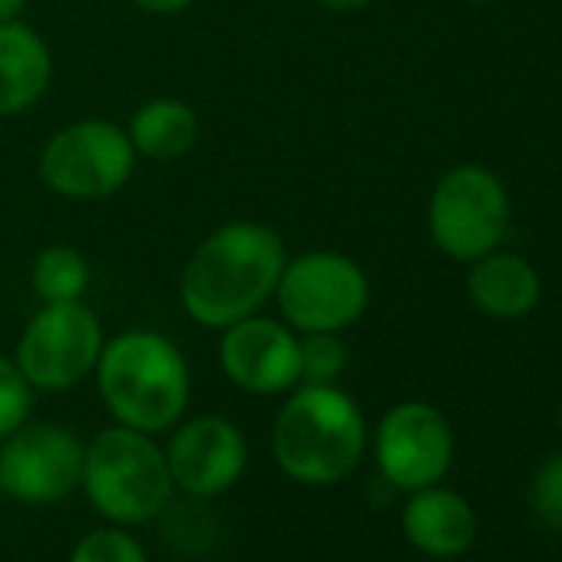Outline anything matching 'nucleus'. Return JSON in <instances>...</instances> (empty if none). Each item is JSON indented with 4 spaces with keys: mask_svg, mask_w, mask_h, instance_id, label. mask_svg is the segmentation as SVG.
Segmentation results:
<instances>
[{
    "mask_svg": "<svg viewBox=\"0 0 562 562\" xmlns=\"http://www.w3.org/2000/svg\"><path fill=\"white\" fill-rule=\"evenodd\" d=\"M529 503L546 526L562 529V457H552L536 470L529 486Z\"/></svg>",
    "mask_w": 562,
    "mask_h": 562,
    "instance_id": "21",
    "label": "nucleus"
},
{
    "mask_svg": "<svg viewBox=\"0 0 562 562\" xmlns=\"http://www.w3.org/2000/svg\"><path fill=\"white\" fill-rule=\"evenodd\" d=\"M378 473L401 493L434 486L453 463V427L440 407L427 401L394 404L368 440Z\"/></svg>",
    "mask_w": 562,
    "mask_h": 562,
    "instance_id": "10",
    "label": "nucleus"
},
{
    "mask_svg": "<svg viewBox=\"0 0 562 562\" xmlns=\"http://www.w3.org/2000/svg\"><path fill=\"white\" fill-rule=\"evenodd\" d=\"M271 302L278 318L299 335H345L371 308V278L351 255L315 248L289 255Z\"/></svg>",
    "mask_w": 562,
    "mask_h": 562,
    "instance_id": "5",
    "label": "nucleus"
},
{
    "mask_svg": "<svg viewBox=\"0 0 562 562\" xmlns=\"http://www.w3.org/2000/svg\"><path fill=\"white\" fill-rule=\"evenodd\" d=\"M136 159L126 126L110 120H77L50 133L41 149L37 172L54 195L97 202L126 189L136 172Z\"/></svg>",
    "mask_w": 562,
    "mask_h": 562,
    "instance_id": "7",
    "label": "nucleus"
},
{
    "mask_svg": "<svg viewBox=\"0 0 562 562\" xmlns=\"http://www.w3.org/2000/svg\"><path fill=\"white\" fill-rule=\"evenodd\" d=\"M222 374L245 394L281 397L299 387V341L302 335L281 318L248 315L218 331Z\"/></svg>",
    "mask_w": 562,
    "mask_h": 562,
    "instance_id": "12",
    "label": "nucleus"
},
{
    "mask_svg": "<svg viewBox=\"0 0 562 562\" xmlns=\"http://www.w3.org/2000/svg\"><path fill=\"white\" fill-rule=\"evenodd\" d=\"M559 434H562V404H559Z\"/></svg>",
    "mask_w": 562,
    "mask_h": 562,
    "instance_id": "26",
    "label": "nucleus"
},
{
    "mask_svg": "<svg viewBox=\"0 0 562 562\" xmlns=\"http://www.w3.org/2000/svg\"><path fill=\"white\" fill-rule=\"evenodd\" d=\"M130 4H136L143 14H153V18H176L189 11L195 0H130Z\"/></svg>",
    "mask_w": 562,
    "mask_h": 562,
    "instance_id": "22",
    "label": "nucleus"
},
{
    "mask_svg": "<svg viewBox=\"0 0 562 562\" xmlns=\"http://www.w3.org/2000/svg\"><path fill=\"white\" fill-rule=\"evenodd\" d=\"M162 450L172 486L192 499L228 493L248 470V437L222 414L182 417Z\"/></svg>",
    "mask_w": 562,
    "mask_h": 562,
    "instance_id": "11",
    "label": "nucleus"
},
{
    "mask_svg": "<svg viewBox=\"0 0 562 562\" xmlns=\"http://www.w3.org/2000/svg\"><path fill=\"white\" fill-rule=\"evenodd\" d=\"M31 0H0V24H11V21H21L24 11H27Z\"/></svg>",
    "mask_w": 562,
    "mask_h": 562,
    "instance_id": "24",
    "label": "nucleus"
},
{
    "mask_svg": "<svg viewBox=\"0 0 562 562\" xmlns=\"http://www.w3.org/2000/svg\"><path fill=\"white\" fill-rule=\"evenodd\" d=\"M93 378L113 424L153 437L172 430L192 401V371L182 348L153 328L106 338Z\"/></svg>",
    "mask_w": 562,
    "mask_h": 562,
    "instance_id": "3",
    "label": "nucleus"
},
{
    "mask_svg": "<svg viewBox=\"0 0 562 562\" xmlns=\"http://www.w3.org/2000/svg\"><path fill=\"white\" fill-rule=\"evenodd\" d=\"M67 562H149V555L126 526L103 522L74 542Z\"/></svg>",
    "mask_w": 562,
    "mask_h": 562,
    "instance_id": "19",
    "label": "nucleus"
},
{
    "mask_svg": "<svg viewBox=\"0 0 562 562\" xmlns=\"http://www.w3.org/2000/svg\"><path fill=\"white\" fill-rule=\"evenodd\" d=\"M467 295L483 315L519 322L539 305L542 278L529 258L493 248L467 265Z\"/></svg>",
    "mask_w": 562,
    "mask_h": 562,
    "instance_id": "14",
    "label": "nucleus"
},
{
    "mask_svg": "<svg viewBox=\"0 0 562 562\" xmlns=\"http://www.w3.org/2000/svg\"><path fill=\"white\" fill-rule=\"evenodd\" d=\"M506 228L509 192L493 169L460 162L437 179L427 199V232L447 258L470 265L499 248Z\"/></svg>",
    "mask_w": 562,
    "mask_h": 562,
    "instance_id": "6",
    "label": "nucleus"
},
{
    "mask_svg": "<svg viewBox=\"0 0 562 562\" xmlns=\"http://www.w3.org/2000/svg\"><path fill=\"white\" fill-rule=\"evenodd\" d=\"M348 345L341 335L318 331L299 341V384H338L348 371Z\"/></svg>",
    "mask_w": 562,
    "mask_h": 562,
    "instance_id": "18",
    "label": "nucleus"
},
{
    "mask_svg": "<svg viewBox=\"0 0 562 562\" xmlns=\"http://www.w3.org/2000/svg\"><path fill=\"white\" fill-rule=\"evenodd\" d=\"M404 539L430 559H457L476 539L473 506L440 483L414 490L401 513Z\"/></svg>",
    "mask_w": 562,
    "mask_h": 562,
    "instance_id": "13",
    "label": "nucleus"
},
{
    "mask_svg": "<svg viewBox=\"0 0 562 562\" xmlns=\"http://www.w3.org/2000/svg\"><path fill=\"white\" fill-rule=\"evenodd\" d=\"M285 261L289 248L274 228L251 218L225 222L182 265L179 305L199 328L222 331L274 299Z\"/></svg>",
    "mask_w": 562,
    "mask_h": 562,
    "instance_id": "1",
    "label": "nucleus"
},
{
    "mask_svg": "<svg viewBox=\"0 0 562 562\" xmlns=\"http://www.w3.org/2000/svg\"><path fill=\"white\" fill-rule=\"evenodd\" d=\"M315 4H322L331 14H358V11H368L374 0H315Z\"/></svg>",
    "mask_w": 562,
    "mask_h": 562,
    "instance_id": "23",
    "label": "nucleus"
},
{
    "mask_svg": "<svg viewBox=\"0 0 562 562\" xmlns=\"http://www.w3.org/2000/svg\"><path fill=\"white\" fill-rule=\"evenodd\" d=\"M54 83V54L24 21L0 24V120L34 110Z\"/></svg>",
    "mask_w": 562,
    "mask_h": 562,
    "instance_id": "15",
    "label": "nucleus"
},
{
    "mask_svg": "<svg viewBox=\"0 0 562 562\" xmlns=\"http://www.w3.org/2000/svg\"><path fill=\"white\" fill-rule=\"evenodd\" d=\"M34 394L37 391L27 384L18 361L8 358V355H0V440L11 437L18 427H24L31 420Z\"/></svg>",
    "mask_w": 562,
    "mask_h": 562,
    "instance_id": "20",
    "label": "nucleus"
},
{
    "mask_svg": "<svg viewBox=\"0 0 562 562\" xmlns=\"http://www.w3.org/2000/svg\"><path fill=\"white\" fill-rule=\"evenodd\" d=\"M126 136L139 159L176 162L189 156L199 143V116L192 103L179 97H156L136 106L126 123Z\"/></svg>",
    "mask_w": 562,
    "mask_h": 562,
    "instance_id": "16",
    "label": "nucleus"
},
{
    "mask_svg": "<svg viewBox=\"0 0 562 562\" xmlns=\"http://www.w3.org/2000/svg\"><path fill=\"white\" fill-rule=\"evenodd\" d=\"M245 562H248V559H245Z\"/></svg>",
    "mask_w": 562,
    "mask_h": 562,
    "instance_id": "27",
    "label": "nucleus"
},
{
    "mask_svg": "<svg viewBox=\"0 0 562 562\" xmlns=\"http://www.w3.org/2000/svg\"><path fill=\"white\" fill-rule=\"evenodd\" d=\"M83 440L60 424H24L0 440V493L24 506L70 499L83 480Z\"/></svg>",
    "mask_w": 562,
    "mask_h": 562,
    "instance_id": "9",
    "label": "nucleus"
},
{
    "mask_svg": "<svg viewBox=\"0 0 562 562\" xmlns=\"http://www.w3.org/2000/svg\"><path fill=\"white\" fill-rule=\"evenodd\" d=\"M368 420L338 384H299L281 401L271 424L278 470L302 486L348 480L368 453Z\"/></svg>",
    "mask_w": 562,
    "mask_h": 562,
    "instance_id": "2",
    "label": "nucleus"
},
{
    "mask_svg": "<svg viewBox=\"0 0 562 562\" xmlns=\"http://www.w3.org/2000/svg\"><path fill=\"white\" fill-rule=\"evenodd\" d=\"M106 331L87 302L41 305L18 338L14 361L27 384L44 394H64L93 378Z\"/></svg>",
    "mask_w": 562,
    "mask_h": 562,
    "instance_id": "8",
    "label": "nucleus"
},
{
    "mask_svg": "<svg viewBox=\"0 0 562 562\" xmlns=\"http://www.w3.org/2000/svg\"><path fill=\"white\" fill-rule=\"evenodd\" d=\"M467 4H493V0H467Z\"/></svg>",
    "mask_w": 562,
    "mask_h": 562,
    "instance_id": "25",
    "label": "nucleus"
},
{
    "mask_svg": "<svg viewBox=\"0 0 562 562\" xmlns=\"http://www.w3.org/2000/svg\"><path fill=\"white\" fill-rule=\"evenodd\" d=\"M90 281H93L90 258L67 241H54L41 248L31 265V289L41 299V305L83 302V295L90 292Z\"/></svg>",
    "mask_w": 562,
    "mask_h": 562,
    "instance_id": "17",
    "label": "nucleus"
},
{
    "mask_svg": "<svg viewBox=\"0 0 562 562\" xmlns=\"http://www.w3.org/2000/svg\"><path fill=\"white\" fill-rule=\"evenodd\" d=\"M80 490L97 516L126 529L153 522L176 493L162 443L123 424L87 440Z\"/></svg>",
    "mask_w": 562,
    "mask_h": 562,
    "instance_id": "4",
    "label": "nucleus"
}]
</instances>
